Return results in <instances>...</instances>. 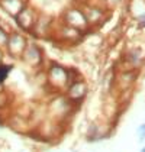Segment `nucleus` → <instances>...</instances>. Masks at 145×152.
I'll return each mask as SVG.
<instances>
[{
    "label": "nucleus",
    "instance_id": "f257e3e1",
    "mask_svg": "<svg viewBox=\"0 0 145 152\" xmlns=\"http://www.w3.org/2000/svg\"><path fill=\"white\" fill-rule=\"evenodd\" d=\"M86 96V86L83 83H74L70 87V99L72 102H78Z\"/></svg>",
    "mask_w": 145,
    "mask_h": 152
},
{
    "label": "nucleus",
    "instance_id": "f03ea898",
    "mask_svg": "<svg viewBox=\"0 0 145 152\" xmlns=\"http://www.w3.org/2000/svg\"><path fill=\"white\" fill-rule=\"evenodd\" d=\"M10 71H12V67H10V65H3V64H0V86L6 81V78H7V75H9Z\"/></svg>",
    "mask_w": 145,
    "mask_h": 152
},
{
    "label": "nucleus",
    "instance_id": "7ed1b4c3",
    "mask_svg": "<svg viewBox=\"0 0 145 152\" xmlns=\"http://www.w3.org/2000/svg\"><path fill=\"white\" fill-rule=\"evenodd\" d=\"M141 152H145V148H144V149H142V151H141Z\"/></svg>",
    "mask_w": 145,
    "mask_h": 152
}]
</instances>
